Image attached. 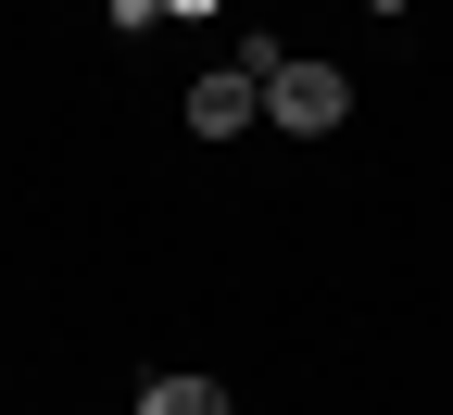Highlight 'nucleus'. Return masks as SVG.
I'll return each mask as SVG.
<instances>
[{
  "mask_svg": "<svg viewBox=\"0 0 453 415\" xmlns=\"http://www.w3.org/2000/svg\"><path fill=\"white\" fill-rule=\"evenodd\" d=\"M139 415H226V390H214V378H151Z\"/></svg>",
  "mask_w": 453,
  "mask_h": 415,
  "instance_id": "obj_3",
  "label": "nucleus"
},
{
  "mask_svg": "<svg viewBox=\"0 0 453 415\" xmlns=\"http://www.w3.org/2000/svg\"><path fill=\"white\" fill-rule=\"evenodd\" d=\"M252 113H265V76H252V64H214V76L189 88V127H202V139H240Z\"/></svg>",
  "mask_w": 453,
  "mask_h": 415,
  "instance_id": "obj_2",
  "label": "nucleus"
},
{
  "mask_svg": "<svg viewBox=\"0 0 453 415\" xmlns=\"http://www.w3.org/2000/svg\"><path fill=\"white\" fill-rule=\"evenodd\" d=\"M164 13H214V0H164Z\"/></svg>",
  "mask_w": 453,
  "mask_h": 415,
  "instance_id": "obj_4",
  "label": "nucleus"
},
{
  "mask_svg": "<svg viewBox=\"0 0 453 415\" xmlns=\"http://www.w3.org/2000/svg\"><path fill=\"white\" fill-rule=\"evenodd\" d=\"M265 113H277L290 139H327L340 113H353V88H340V64H277V76H265Z\"/></svg>",
  "mask_w": 453,
  "mask_h": 415,
  "instance_id": "obj_1",
  "label": "nucleus"
},
{
  "mask_svg": "<svg viewBox=\"0 0 453 415\" xmlns=\"http://www.w3.org/2000/svg\"><path fill=\"white\" fill-rule=\"evenodd\" d=\"M365 13H390V0H365Z\"/></svg>",
  "mask_w": 453,
  "mask_h": 415,
  "instance_id": "obj_5",
  "label": "nucleus"
}]
</instances>
